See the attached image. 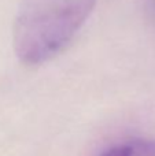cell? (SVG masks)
Segmentation results:
<instances>
[{
	"instance_id": "obj_4",
	"label": "cell",
	"mask_w": 155,
	"mask_h": 156,
	"mask_svg": "<svg viewBox=\"0 0 155 156\" xmlns=\"http://www.w3.org/2000/svg\"><path fill=\"white\" fill-rule=\"evenodd\" d=\"M150 3H151V7H153V11L155 14V0H150Z\"/></svg>"
},
{
	"instance_id": "obj_3",
	"label": "cell",
	"mask_w": 155,
	"mask_h": 156,
	"mask_svg": "<svg viewBox=\"0 0 155 156\" xmlns=\"http://www.w3.org/2000/svg\"><path fill=\"white\" fill-rule=\"evenodd\" d=\"M100 156H131V149H129V144H120V145H114L111 148L106 149Z\"/></svg>"
},
{
	"instance_id": "obj_2",
	"label": "cell",
	"mask_w": 155,
	"mask_h": 156,
	"mask_svg": "<svg viewBox=\"0 0 155 156\" xmlns=\"http://www.w3.org/2000/svg\"><path fill=\"white\" fill-rule=\"evenodd\" d=\"M128 144L131 156H155V140L136 138Z\"/></svg>"
},
{
	"instance_id": "obj_1",
	"label": "cell",
	"mask_w": 155,
	"mask_h": 156,
	"mask_svg": "<svg viewBox=\"0 0 155 156\" xmlns=\"http://www.w3.org/2000/svg\"><path fill=\"white\" fill-rule=\"evenodd\" d=\"M98 0H19L13 41L22 63L40 65L59 54L89 18Z\"/></svg>"
}]
</instances>
